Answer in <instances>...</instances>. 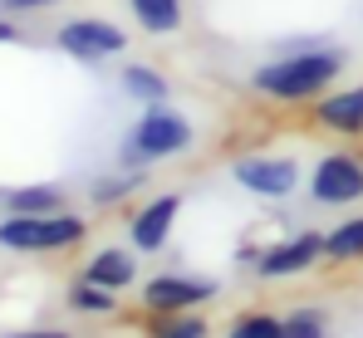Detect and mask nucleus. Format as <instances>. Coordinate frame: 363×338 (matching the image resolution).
Here are the masks:
<instances>
[{
    "mask_svg": "<svg viewBox=\"0 0 363 338\" xmlns=\"http://www.w3.org/2000/svg\"><path fill=\"white\" fill-rule=\"evenodd\" d=\"M118 84H123V94L138 98V103H167V79L152 64H123Z\"/></svg>",
    "mask_w": 363,
    "mask_h": 338,
    "instance_id": "nucleus-13",
    "label": "nucleus"
},
{
    "mask_svg": "<svg viewBox=\"0 0 363 338\" xmlns=\"http://www.w3.org/2000/svg\"><path fill=\"white\" fill-rule=\"evenodd\" d=\"M339 74H344V55L339 50L300 45V50H285L270 64H260L250 74V84H255V94H265L275 103H304V98H319Z\"/></svg>",
    "mask_w": 363,
    "mask_h": 338,
    "instance_id": "nucleus-1",
    "label": "nucleus"
},
{
    "mask_svg": "<svg viewBox=\"0 0 363 338\" xmlns=\"http://www.w3.org/2000/svg\"><path fill=\"white\" fill-rule=\"evenodd\" d=\"M314 118L329 128V133H363V84H354V89H339V94H324L319 98V108H314Z\"/></svg>",
    "mask_w": 363,
    "mask_h": 338,
    "instance_id": "nucleus-10",
    "label": "nucleus"
},
{
    "mask_svg": "<svg viewBox=\"0 0 363 338\" xmlns=\"http://www.w3.org/2000/svg\"><path fill=\"white\" fill-rule=\"evenodd\" d=\"M60 206V191L55 186H25V191H10V211L15 216H50Z\"/></svg>",
    "mask_w": 363,
    "mask_h": 338,
    "instance_id": "nucleus-15",
    "label": "nucleus"
},
{
    "mask_svg": "<svg viewBox=\"0 0 363 338\" xmlns=\"http://www.w3.org/2000/svg\"><path fill=\"white\" fill-rule=\"evenodd\" d=\"M280 338H324V309H295L280 319Z\"/></svg>",
    "mask_w": 363,
    "mask_h": 338,
    "instance_id": "nucleus-16",
    "label": "nucleus"
},
{
    "mask_svg": "<svg viewBox=\"0 0 363 338\" xmlns=\"http://www.w3.org/2000/svg\"><path fill=\"white\" fill-rule=\"evenodd\" d=\"M157 338H206V319H167Z\"/></svg>",
    "mask_w": 363,
    "mask_h": 338,
    "instance_id": "nucleus-19",
    "label": "nucleus"
},
{
    "mask_svg": "<svg viewBox=\"0 0 363 338\" xmlns=\"http://www.w3.org/2000/svg\"><path fill=\"white\" fill-rule=\"evenodd\" d=\"M128 10L147 35H177L182 30V0H128Z\"/></svg>",
    "mask_w": 363,
    "mask_h": 338,
    "instance_id": "nucleus-12",
    "label": "nucleus"
},
{
    "mask_svg": "<svg viewBox=\"0 0 363 338\" xmlns=\"http://www.w3.org/2000/svg\"><path fill=\"white\" fill-rule=\"evenodd\" d=\"M15 338H69V334H15Z\"/></svg>",
    "mask_w": 363,
    "mask_h": 338,
    "instance_id": "nucleus-21",
    "label": "nucleus"
},
{
    "mask_svg": "<svg viewBox=\"0 0 363 338\" xmlns=\"http://www.w3.org/2000/svg\"><path fill=\"white\" fill-rule=\"evenodd\" d=\"M211 294H216V280H206V275H157V280H147V289H143L147 309H162V314L191 309V304H201Z\"/></svg>",
    "mask_w": 363,
    "mask_h": 338,
    "instance_id": "nucleus-7",
    "label": "nucleus"
},
{
    "mask_svg": "<svg viewBox=\"0 0 363 338\" xmlns=\"http://www.w3.org/2000/svg\"><path fill=\"white\" fill-rule=\"evenodd\" d=\"M79 280L99 284V289H128V284L138 280V265H133V255L128 250H99L89 265H84V275Z\"/></svg>",
    "mask_w": 363,
    "mask_h": 338,
    "instance_id": "nucleus-11",
    "label": "nucleus"
},
{
    "mask_svg": "<svg viewBox=\"0 0 363 338\" xmlns=\"http://www.w3.org/2000/svg\"><path fill=\"white\" fill-rule=\"evenodd\" d=\"M10 40H15V25H10V20H0V45H10Z\"/></svg>",
    "mask_w": 363,
    "mask_h": 338,
    "instance_id": "nucleus-20",
    "label": "nucleus"
},
{
    "mask_svg": "<svg viewBox=\"0 0 363 338\" xmlns=\"http://www.w3.org/2000/svg\"><path fill=\"white\" fill-rule=\"evenodd\" d=\"M191 147V123L186 113L167 108V103H147L143 118L133 123V137L123 147V162L128 167H143V162H157V157H177Z\"/></svg>",
    "mask_w": 363,
    "mask_h": 338,
    "instance_id": "nucleus-2",
    "label": "nucleus"
},
{
    "mask_svg": "<svg viewBox=\"0 0 363 338\" xmlns=\"http://www.w3.org/2000/svg\"><path fill=\"white\" fill-rule=\"evenodd\" d=\"M74 240H84L79 216L50 211V216H10V221H0V245L5 250H64Z\"/></svg>",
    "mask_w": 363,
    "mask_h": 338,
    "instance_id": "nucleus-3",
    "label": "nucleus"
},
{
    "mask_svg": "<svg viewBox=\"0 0 363 338\" xmlns=\"http://www.w3.org/2000/svg\"><path fill=\"white\" fill-rule=\"evenodd\" d=\"M231 176L255 196H290L300 181V162L295 157H241Z\"/></svg>",
    "mask_w": 363,
    "mask_h": 338,
    "instance_id": "nucleus-6",
    "label": "nucleus"
},
{
    "mask_svg": "<svg viewBox=\"0 0 363 338\" xmlns=\"http://www.w3.org/2000/svg\"><path fill=\"white\" fill-rule=\"evenodd\" d=\"M309 191H314L319 206H349V201H359V196H363V162H359V157H349V152H329V157H319Z\"/></svg>",
    "mask_w": 363,
    "mask_h": 338,
    "instance_id": "nucleus-5",
    "label": "nucleus"
},
{
    "mask_svg": "<svg viewBox=\"0 0 363 338\" xmlns=\"http://www.w3.org/2000/svg\"><path fill=\"white\" fill-rule=\"evenodd\" d=\"M226 338H280V319L275 314H245V319L231 324Z\"/></svg>",
    "mask_w": 363,
    "mask_h": 338,
    "instance_id": "nucleus-17",
    "label": "nucleus"
},
{
    "mask_svg": "<svg viewBox=\"0 0 363 338\" xmlns=\"http://www.w3.org/2000/svg\"><path fill=\"white\" fill-rule=\"evenodd\" d=\"M319 255H324V235L304 230V235H295V240H280V245H270V250H265L255 265H260V280H280V275L309 270Z\"/></svg>",
    "mask_w": 363,
    "mask_h": 338,
    "instance_id": "nucleus-8",
    "label": "nucleus"
},
{
    "mask_svg": "<svg viewBox=\"0 0 363 338\" xmlns=\"http://www.w3.org/2000/svg\"><path fill=\"white\" fill-rule=\"evenodd\" d=\"M69 304H74V309H113V289H99V284L79 280L69 289Z\"/></svg>",
    "mask_w": 363,
    "mask_h": 338,
    "instance_id": "nucleus-18",
    "label": "nucleus"
},
{
    "mask_svg": "<svg viewBox=\"0 0 363 338\" xmlns=\"http://www.w3.org/2000/svg\"><path fill=\"white\" fill-rule=\"evenodd\" d=\"M182 211V196H157V201H147L138 216H133V245L138 250H157L162 240H167V230H172V221H177Z\"/></svg>",
    "mask_w": 363,
    "mask_h": 338,
    "instance_id": "nucleus-9",
    "label": "nucleus"
},
{
    "mask_svg": "<svg viewBox=\"0 0 363 338\" xmlns=\"http://www.w3.org/2000/svg\"><path fill=\"white\" fill-rule=\"evenodd\" d=\"M55 45H60L64 55L84 59V64H99V59H113V55H123L128 35H123V30L113 25V20H94V15H84V20H69V25H60Z\"/></svg>",
    "mask_w": 363,
    "mask_h": 338,
    "instance_id": "nucleus-4",
    "label": "nucleus"
},
{
    "mask_svg": "<svg viewBox=\"0 0 363 338\" xmlns=\"http://www.w3.org/2000/svg\"><path fill=\"white\" fill-rule=\"evenodd\" d=\"M324 255L329 260H359L363 255V216L359 221H344L339 230L324 235Z\"/></svg>",
    "mask_w": 363,
    "mask_h": 338,
    "instance_id": "nucleus-14",
    "label": "nucleus"
}]
</instances>
